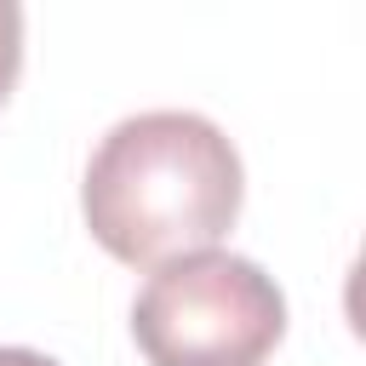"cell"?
Instances as JSON below:
<instances>
[{
	"mask_svg": "<svg viewBox=\"0 0 366 366\" xmlns=\"http://www.w3.org/2000/svg\"><path fill=\"white\" fill-rule=\"evenodd\" d=\"M0 366H63V360H51V355H40L29 343H0Z\"/></svg>",
	"mask_w": 366,
	"mask_h": 366,
	"instance_id": "277c9868",
	"label": "cell"
},
{
	"mask_svg": "<svg viewBox=\"0 0 366 366\" xmlns=\"http://www.w3.org/2000/svg\"><path fill=\"white\" fill-rule=\"evenodd\" d=\"M17 74H23V6L0 0V109L17 86Z\"/></svg>",
	"mask_w": 366,
	"mask_h": 366,
	"instance_id": "3957f363",
	"label": "cell"
},
{
	"mask_svg": "<svg viewBox=\"0 0 366 366\" xmlns=\"http://www.w3.org/2000/svg\"><path fill=\"white\" fill-rule=\"evenodd\" d=\"M246 200V166L229 132L194 109H143L114 120L80 177L86 234L126 269L217 246Z\"/></svg>",
	"mask_w": 366,
	"mask_h": 366,
	"instance_id": "6da1fadb",
	"label": "cell"
},
{
	"mask_svg": "<svg viewBox=\"0 0 366 366\" xmlns=\"http://www.w3.org/2000/svg\"><path fill=\"white\" fill-rule=\"evenodd\" d=\"M280 337V280L257 257L223 246L149 269L132 297V343L149 366H263Z\"/></svg>",
	"mask_w": 366,
	"mask_h": 366,
	"instance_id": "7a4b0ae2",
	"label": "cell"
}]
</instances>
